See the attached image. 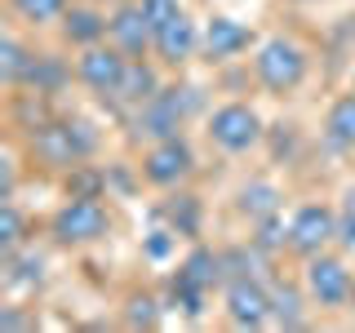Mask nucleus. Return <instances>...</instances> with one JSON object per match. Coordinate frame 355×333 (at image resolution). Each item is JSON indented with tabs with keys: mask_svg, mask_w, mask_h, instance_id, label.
Here are the masks:
<instances>
[{
	"mask_svg": "<svg viewBox=\"0 0 355 333\" xmlns=\"http://www.w3.org/2000/svg\"><path fill=\"white\" fill-rule=\"evenodd\" d=\"M302 284H306V298L320 316H338V311H347V302H351L355 271H351V262H347L342 249H324V253H315V258L302 262Z\"/></svg>",
	"mask_w": 355,
	"mask_h": 333,
	"instance_id": "nucleus-8",
	"label": "nucleus"
},
{
	"mask_svg": "<svg viewBox=\"0 0 355 333\" xmlns=\"http://www.w3.org/2000/svg\"><path fill=\"white\" fill-rule=\"evenodd\" d=\"M351 85H355V76H351Z\"/></svg>",
	"mask_w": 355,
	"mask_h": 333,
	"instance_id": "nucleus-33",
	"label": "nucleus"
},
{
	"mask_svg": "<svg viewBox=\"0 0 355 333\" xmlns=\"http://www.w3.org/2000/svg\"><path fill=\"white\" fill-rule=\"evenodd\" d=\"M36 40H27V27H18V22H9L5 36H0V85H5V94H14V89L27 85L31 67H36Z\"/></svg>",
	"mask_w": 355,
	"mask_h": 333,
	"instance_id": "nucleus-17",
	"label": "nucleus"
},
{
	"mask_svg": "<svg viewBox=\"0 0 355 333\" xmlns=\"http://www.w3.org/2000/svg\"><path fill=\"white\" fill-rule=\"evenodd\" d=\"M311 67H315V53L302 36L293 31H271L253 44V58H249V71H253V85L262 89L266 98H288L302 94V85L311 80Z\"/></svg>",
	"mask_w": 355,
	"mask_h": 333,
	"instance_id": "nucleus-3",
	"label": "nucleus"
},
{
	"mask_svg": "<svg viewBox=\"0 0 355 333\" xmlns=\"http://www.w3.org/2000/svg\"><path fill=\"white\" fill-rule=\"evenodd\" d=\"M98 142H103V133L85 116H49L40 129L22 133L27 160L44 173H71L76 164H85V160L98 155Z\"/></svg>",
	"mask_w": 355,
	"mask_h": 333,
	"instance_id": "nucleus-2",
	"label": "nucleus"
},
{
	"mask_svg": "<svg viewBox=\"0 0 355 333\" xmlns=\"http://www.w3.org/2000/svg\"><path fill=\"white\" fill-rule=\"evenodd\" d=\"M67 5H71V0H5L9 22H18V27H27V31L58 27V18L67 14Z\"/></svg>",
	"mask_w": 355,
	"mask_h": 333,
	"instance_id": "nucleus-24",
	"label": "nucleus"
},
{
	"mask_svg": "<svg viewBox=\"0 0 355 333\" xmlns=\"http://www.w3.org/2000/svg\"><path fill=\"white\" fill-rule=\"evenodd\" d=\"M320 142L333 155H351L355 151V85L329 98L324 116H320Z\"/></svg>",
	"mask_w": 355,
	"mask_h": 333,
	"instance_id": "nucleus-16",
	"label": "nucleus"
},
{
	"mask_svg": "<svg viewBox=\"0 0 355 333\" xmlns=\"http://www.w3.org/2000/svg\"><path fill=\"white\" fill-rule=\"evenodd\" d=\"M116 231V214H111L107 196H67L49 218H44V236L58 249H94Z\"/></svg>",
	"mask_w": 355,
	"mask_h": 333,
	"instance_id": "nucleus-4",
	"label": "nucleus"
},
{
	"mask_svg": "<svg viewBox=\"0 0 355 333\" xmlns=\"http://www.w3.org/2000/svg\"><path fill=\"white\" fill-rule=\"evenodd\" d=\"M231 209H236V218H244L253 227V222H262V218L284 214V191H280V182H271V178H249V182L236 187Z\"/></svg>",
	"mask_w": 355,
	"mask_h": 333,
	"instance_id": "nucleus-19",
	"label": "nucleus"
},
{
	"mask_svg": "<svg viewBox=\"0 0 355 333\" xmlns=\"http://www.w3.org/2000/svg\"><path fill=\"white\" fill-rule=\"evenodd\" d=\"M67 85H76V62L62 58V53H53V49H40L36 53V67H31V76H27V85H22V89L44 94V98H58Z\"/></svg>",
	"mask_w": 355,
	"mask_h": 333,
	"instance_id": "nucleus-21",
	"label": "nucleus"
},
{
	"mask_svg": "<svg viewBox=\"0 0 355 333\" xmlns=\"http://www.w3.org/2000/svg\"><path fill=\"white\" fill-rule=\"evenodd\" d=\"M22 244H31V236H27V218H22L18 196L0 200V258L14 253V249H22Z\"/></svg>",
	"mask_w": 355,
	"mask_h": 333,
	"instance_id": "nucleus-25",
	"label": "nucleus"
},
{
	"mask_svg": "<svg viewBox=\"0 0 355 333\" xmlns=\"http://www.w3.org/2000/svg\"><path fill=\"white\" fill-rule=\"evenodd\" d=\"M222 320L231 329H266L271 325V280L266 275H236L222 284Z\"/></svg>",
	"mask_w": 355,
	"mask_h": 333,
	"instance_id": "nucleus-9",
	"label": "nucleus"
},
{
	"mask_svg": "<svg viewBox=\"0 0 355 333\" xmlns=\"http://www.w3.org/2000/svg\"><path fill=\"white\" fill-rule=\"evenodd\" d=\"M200 44H205V27H200L191 14H178L173 22H164V27L155 31L151 58L160 62L169 76H182L187 67L200 58Z\"/></svg>",
	"mask_w": 355,
	"mask_h": 333,
	"instance_id": "nucleus-11",
	"label": "nucleus"
},
{
	"mask_svg": "<svg viewBox=\"0 0 355 333\" xmlns=\"http://www.w3.org/2000/svg\"><path fill=\"white\" fill-rule=\"evenodd\" d=\"M44 253L36 249V244H22V249L5 253L0 258V271H5V289L9 293H18V289H27V293H36V289L44 284Z\"/></svg>",
	"mask_w": 355,
	"mask_h": 333,
	"instance_id": "nucleus-20",
	"label": "nucleus"
},
{
	"mask_svg": "<svg viewBox=\"0 0 355 333\" xmlns=\"http://www.w3.org/2000/svg\"><path fill=\"white\" fill-rule=\"evenodd\" d=\"M138 182L151 187V191H178L200 173V151L187 133H173V138H160L151 147L138 151Z\"/></svg>",
	"mask_w": 355,
	"mask_h": 333,
	"instance_id": "nucleus-7",
	"label": "nucleus"
},
{
	"mask_svg": "<svg viewBox=\"0 0 355 333\" xmlns=\"http://www.w3.org/2000/svg\"><path fill=\"white\" fill-rule=\"evenodd\" d=\"M315 307L306 298L302 275L297 280H284V275H271V325L275 329H306Z\"/></svg>",
	"mask_w": 355,
	"mask_h": 333,
	"instance_id": "nucleus-18",
	"label": "nucleus"
},
{
	"mask_svg": "<svg viewBox=\"0 0 355 333\" xmlns=\"http://www.w3.org/2000/svg\"><path fill=\"white\" fill-rule=\"evenodd\" d=\"M324 249H338V205L324 196H311L284 218V253L293 262H306Z\"/></svg>",
	"mask_w": 355,
	"mask_h": 333,
	"instance_id": "nucleus-6",
	"label": "nucleus"
},
{
	"mask_svg": "<svg viewBox=\"0 0 355 333\" xmlns=\"http://www.w3.org/2000/svg\"><path fill=\"white\" fill-rule=\"evenodd\" d=\"M342 31H347V44H351V49H355V9H351L347 18H342Z\"/></svg>",
	"mask_w": 355,
	"mask_h": 333,
	"instance_id": "nucleus-29",
	"label": "nucleus"
},
{
	"mask_svg": "<svg viewBox=\"0 0 355 333\" xmlns=\"http://www.w3.org/2000/svg\"><path fill=\"white\" fill-rule=\"evenodd\" d=\"M253 44V31L236 22L231 14H214L205 22V44H200V58L209 67H231L236 58H244Z\"/></svg>",
	"mask_w": 355,
	"mask_h": 333,
	"instance_id": "nucleus-15",
	"label": "nucleus"
},
{
	"mask_svg": "<svg viewBox=\"0 0 355 333\" xmlns=\"http://www.w3.org/2000/svg\"><path fill=\"white\" fill-rule=\"evenodd\" d=\"M107 40L116 44V49H125L129 58H151L155 27H151V18L142 14V0H125V5H111Z\"/></svg>",
	"mask_w": 355,
	"mask_h": 333,
	"instance_id": "nucleus-14",
	"label": "nucleus"
},
{
	"mask_svg": "<svg viewBox=\"0 0 355 333\" xmlns=\"http://www.w3.org/2000/svg\"><path fill=\"white\" fill-rule=\"evenodd\" d=\"M160 214L169 218V231H178L182 240H200V227H205V205H200V196H191L187 187H178V191H164Z\"/></svg>",
	"mask_w": 355,
	"mask_h": 333,
	"instance_id": "nucleus-22",
	"label": "nucleus"
},
{
	"mask_svg": "<svg viewBox=\"0 0 355 333\" xmlns=\"http://www.w3.org/2000/svg\"><path fill=\"white\" fill-rule=\"evenodd\" d=\"M107 27H111V9L107 5H98V0H71L53 31H58L62 49L76 53V49H89V44H103Z\"/></svg>",
	"mask_w": 355,
	"mask_h": 333,
	"instance_id": "nucleus-13",
	"label": "nucleus"
},
{
	"mask_svg": "<svg viewBox=\"0 0 355 333\" xmlns=\"http://www.w3.org/2000/svg\"><path fill=\"white\" fill-rule=\"evenodd\" d=\"M347 316L355 320V289H351V302H347Z\"/></svg>",
	"mask_w": 355,
	"mask_h": 333,
	"instance_id": "nucleus-31",
	"label": "nucleus"
},
{
	"mask_svg": "<svg viewBox=\"0 0 355 333\" xmlns=\"http://www.w3.org/2000/svg\"><path fill=\"white\" fill-rule=\"evenodd\" d=\"M98 5H107V9H111V5H125V0H98Z\"/></svg>",
	"mask_w": 355,
	"mask_h": 333,
	"instance_id": "nucleus-32",
	"label": "nucleus"
},
{
	"mask_svg": "<svg viewBox=\"0 0 355 333\" xmlns=\"http://www.w3.org/2000/svg\"><path fill=\"white\" fill-rule=\"evenodd\" d=\"M338 249L355 253V182H347L338 196Z\"/></svg>",
	"mask_w": 355,
	"mask_h": 333,
	"instance_id": "nucleus-26",
	"label": "nucleus"
},
{
	"mask_svg": "<svg viewBox=\"0 0 355 333\" xmlns=\"http://www.w3.org/2000/svg\"><path fill=\"white\" fill-rule=\"evenodd\" d=\"M200 94H205L200 85L182 80V76H169L151 103H142L138 111L125 116V142L133 151H142V147H151V142H160V138L187 133V125L205 111V98Z\"/></svg>",
	"mask_w": 355,
	"mask_h": 333,
	"instance_id": "nucleus-1",
	"label": "nucleus"
},
{
	"mask_svg": "<svg viewBox=\"0 0 355 333\" xmlns=\"http://www.w3.org/2000/svg\"><path fill=\"white\" fill-rule=\"evenodd\" d=\"M280 5H293V9H306V5H324V0H280Z\"/></svg>",
	"mask_w": 355,
	"mask_h": 333,
	"instance_id": "nucleus-30",
	"label": "nucleus"
},
{
	"mask_svg": "<svg viewBox=\"0 0 355 333\" xmlns=\"http://www.w3.org/2000/svg\"><path fill=\"white\" fill-rule=\"evenodd\" d=\"M266 120L262 111L253 103H244V98H227V103L209 107L205 111V142L214 147L218 155H253L266 147Z\"/></svg>",
	"mask_w": 355,
	"mask_h": 333,
	"instance_id": "nucleus-5",
	"label": "nucleus"
},
{
	"mask_svg": "<svg viewBox=\"0 0 355 333\" xmlns=\"http://www.w3.org/2000/svg\"><path fill=\"white\" fill-rule=\"evenodd\" d=\"M0 329H36V316H27L22 302H9L0 311Z\"/></svg>",
	"mask_w": 355,
	"mask_h": 333,
	"instance_id": "nucleus-28",
	"label": "nucleus"
},
{
	"mask_svg": "<svg viewBox=\"0 0 355 333\" xmlns=\"http://www.w3.org/2000/svg\"><path fill=\"white\" fill-rule=\"evenodd\" d=\"M142 14H147L151 27L160 31L164 22H173L178 14H187V5H182V0H142Z\"/></svg>",
	"mask_w": 355,
	"mask_h": 333,
	"instance_id": "nucleus-27",
	"label": "nucleus"
},
{
	"mask_svg": "<svg viewBox=\"0 0 355 333\" xmlns=\"http://www.w3.org/2000/svg\"><path fill=\"white\" fill-rule=\"evenodd\" d=\"M164 80H169V71H164L155 58H129L125 76H120V85H116V94H111L103 107H111L120 120H125L129 111H138L142 103H151V98L164 89Z\"/></svg>",
	"mask_w": 355,
	"mask_h": 333,
	"instance_id": "nucleus-12",
	"label": "nucleus"
},
{
	"mask_svg": "<svg viewBox=\"0 0 355 333\" xmlns=\"http://www.w3.org/2000/svg\"><path fill=\"white\" fill-rule=\"evenodd\" d=\"M71 62H76V85L89 89L98 103H107V98L116 94L125 67H129V53L116 49L111 40H103V44H89V49H76Z\"/></svg>",
	"mask_w": 355,
	"mask_h": 333,
	"instance_id": "nucleus-10",
	"label": "nucleus"
},
{
	"mask_svg": "<svg viewBox=\"0 0 355 333\" xmlns=\"http://www.w3.org/2000/svg\"><path fill=\"white\" fill-rule=\"evenodd\" d=\"M164 320V298L155 289H129L125 302H120V325L125 329H160Z\"/></svg>",
	"mask_w": 355,
	"mask_h": 333,
	"instance_id": "nucleus-23",
	"label": "nucleus"
}]
</instances>
